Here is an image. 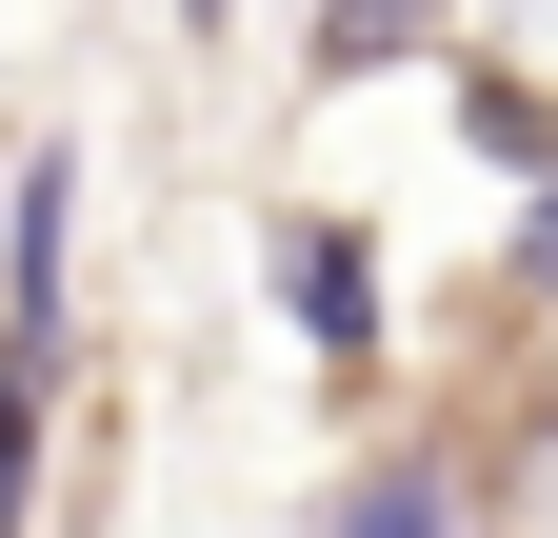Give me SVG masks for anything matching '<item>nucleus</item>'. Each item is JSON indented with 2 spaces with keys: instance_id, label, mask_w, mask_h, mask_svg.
I'll list each match as a JSON object with an SVG mask.
<instances>
[{
  "instance_id": "nucleus-1",
  "label": "nucleus",
  "mask_w": 558,
  "mask_h": 538,
  "mask_svg": "<svg viewBox=\"0 0 558 538\" xmlns=\"http://www.w3.org/2000/svg\"><path fill=\"white\" fill-rule=\"evenodd\" d=\"M279 319H300L319 359H360L379 340V240L360 220H279Z\"/></svg>"
},
{
  "instance_id": "nucleus-2",
  "label": "nucleus",
  "mask_w": 558,
  "mask_h": 538,
  "mask_svg": "<svg viewBox=\"0 0 558 538\" xmlns=\"http://www.w3.org/2000/svg\"><path fill=\"white\" fill-rule=\"evenodd\" d=\"M459 140L519 160V180H558V100H538V81H459Z\"/></svg>"
},
{
  "instance_id": "nucleus-3",
  "label": "nucleus",
  "mask_w": 558,
  "mask_h": 538,
  "mask_svg": "<svg viewBox=\"0 0 558 538\" xmlns=\"http://www.w3.org/2000/svg\"><path fill=\"white\" fill-rule=\"evenodd\" d=\"M319 538H459V518H439V479H399V458H379V479H339Z\"/></svg>"
},
{
  "instance_id": "nucleus-4",
  "label": "nucleus",
  "mask_w": 558,
  "mask_h": 538,
  "mask_svg": "<svg viewBox=\"0 0 558 538\" xmlns=\"http://www.w3.org/2000/svg\"><path fill=\"white\" fill-rule=\"evenodd\" d=\"M519 299H558V180H538V240H519Z\"/></svg>"
},
{
  "instance_id": "nucleus-5",
  "label": "nucleus",
  "mask_w": 558,
  "mask_h": 538,
  "mask_svg": "<svg viewBox=\"0 0 558 538\" xmlns=\"http://www.w3.org/2000/svg\"><path fill=\"white\" fill-rule=\"evenodd\" d=\"M538 439H558V379H538Z\"/></svg>"
},
{
  "instance_id": "nucleus-6",
  "label": "nucleus",
  "mask_w": 558,
  "mask_h": 538,
  "mask_svg": "<svg viewBox=\"0 0 558 538\" xmlns=\"http://www.w3.org/2000/svg\"><path fill=\"white\" fill-rule=\"evenodd\" d=\"M199 21H220V0H199Z\"/></svg>"
}]
</instances>
